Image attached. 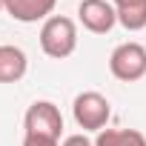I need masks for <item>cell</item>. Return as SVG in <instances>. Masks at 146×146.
<instances>
[{"label": "cell", "mask_w": 146, "mask_h": 146, "mask_svg": "<svg viewBox=\"0 0 146 146\" xmlns=\"http://www.w3.org/2000/svg\"><path fill=\"white\" fill-rule=\"evenodd\" d=\"M40 49L54 60L69 57L78 49V26H75V20L63 17V15H52L40 29Z\"/></svg>", "instance_id": "obj_1"}, {"label": "cell", "mask_w": 146, "mask_h": 146, "mask_svg": "<svg viewBox=\"0 0 146 146\" xmlns=\"http://www.w3.org/2000/svg\"><path fill=\"white\" fill-rule=\"evenodd\" d=\"M72 115L83 132H100L112 117V103L100 92H80L72 103Z\"/></svg>", "instance_id": "obj_2"}, {"label": "cell", "mask_w": 146, "mask_h": 146, "mask_svg": "<svg viewBox=\"0 0 146 146\" xmlns=\"http://www.w3.org/2000/svg\"><path fill=\"white\" fill-rule=\"evenodd\" d=\"M109 72L123 83L140 80L146 75V49L140 43H132V40L115 46V52L109 54Z\"/></svg>", "instance_id": "obj_3"}, {"label": "cell", "mask_w": 146, "mask_h": 146, "mask_svg": "<svg viewBox=\"0 0 146 146\" xmlns=\"http://www.w3.org/2000/svg\"><path fill=\"white\" fill-rule=\"evenodd\" d=\"M23 126H26V135H37V137H52V140H60V132H63V115L60 109L52 103V100H35L23 117Z\"/></svg>", "instance_id": "obj_4"}, {"label": "cell", "mask_w": 146, "mask_h": 146, "mask_svg": "<svg viewBox=\"0 0 146 146\" xmlns=\"http://www.w3.org/2000/svg\"><path fill=\"white\" fill-rule=\"evenodd\" d=\"M78 17H80L83 29H89L95 35H106L117 23V12H115L112 3H106V0H80Z\"/></svg>", "instance_id": "obj_5"}, {"label": "cell", "mask_w": 146, "mask_h": 146, "mask_svg": "<svg viewBox=\"0 0 146 146\" xmlns=\"http://www.w3.org/2000/svg\"><path fill=\"white\" fill-rule=\"evenodd\" d=\"M54 3L57 0H6V12L20 23H37L49 20Z\"/></svg>", "instance_id": "obj_6"}, {"label": "cell", "mask_w": 146, "mask_h": 146, "mask_svg": "<svg viewBox=\"0 0 146 146\" xmlns=\"http://www.w3.org/2000/svg\"><path fill=\"white\" fill-rule=\"evenodd\" d=\"M26 66H29V60H26L23 49L9 46V43L0 46V83H17L26 75Z\"/></svg>", "instance_id": "obj_7"}, {"label": "cell", "mask_w": 146, "mask_h": 146, "mask_svg": "<svg viewBox=\"0 0 146 146\" xmlns=\"http://www.w3.org/2000/svg\"><path fill=\"white\" fill-rule=\"evenodd\" d=\"M117 23L129 32L146 29V0H115Z\"/></svg>", "instance_id": "obj_8"}, {"label": "cell", "mask_w": 146, "mask_h": 146, "mask_svg": "<svg viewBox=\"0 0 146 146\" xmlns=\"http://www.w3.org/2000/svg\"><path fill=\"white\" fill-rule=\"evenodd\" d=\"M95 146H146V137L137 129H100Z\"/></svg>", "instance_id": "obj_9"}, {"label": "cell", "mask_w": 146, "mask_h": 146, "mask_svg": "<svg viewBox=\"0 0 146 146\" xmlns=\"http://www.w3.org/2000/svg\"><path fill=\"white\" fill-rule=\"evenodd\" d=\"M23 146H57V140H52V137H37V135H26V137H23Z\"/></svg>", "instance_id": "obj_10"}, {"label": "cell", "mask_w": 146, "mask_h": 146, "mask_svg": "<svg viewBox=\"0 0 146 146\" xmlns=\"http://www.w3.org/2000/svg\"><path fill=\"white\" fill-rule=\"evenodd\" d=\"M63 146H95L86 135H69L66 140H63Z\"/></svg>", "instance_id": "obj_11"}, {"label": "cell", "mask_w": 146, "mask_h": 146, "mask_svg": "<svg viewBox=\"0 0 146 146\" xmlns=\"http://www.w3.org/2000/svg\"><path fill=\"white\" fill-rule=\"evenodd\" d=\"M0 9H6V0H0Z\"/></svg>", "instance_id": "obj_12"}]
</instances>
